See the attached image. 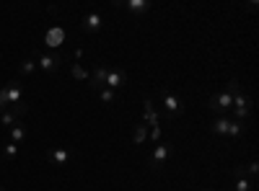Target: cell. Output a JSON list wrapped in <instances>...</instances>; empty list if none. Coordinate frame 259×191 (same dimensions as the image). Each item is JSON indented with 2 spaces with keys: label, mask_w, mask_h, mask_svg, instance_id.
I'll return each mask as SVG.
<instances>
[{
  "label": "cell",
  "mask_w": 259,
  "mask_h": 191,
  "mask_svg": "<svg viewBox=\"0 0 259 191\" xmlns=\"http://www.w3.org/2000/svg\"><path fill=\"white\" fill-rule=\"evenodd\" d=\"M0 98L6 101V106H13V103H21L24 101V86L18 80H11V83H3L0 86Z\"/></svg>",
  "instance_id": "cell-1"
},
{
  "label": "cell",
  "mask_w": 259,
  "mask_h": 191,
  "mask_svg": "<svg viewBox=\"0 0 259 191\" xmlns=\"http://www.w3.org/2000/svg\"><path fill=\"white\" fill-rule=\"evenodd\" d=\"M161 103H163V109H166V119H179L182 114H184V103H182V98H177L174 93H161Z\"/></svg>",
  "instance_id": "cell-2"
},
{
  "label": "cell",
  "mask_w": 259,
  "mask_h": 191,
  "mask_svg": "<svg viewBox=\"0 0 259 191\" xmlns=\"http://www.w3.org/2000/svg\"><path fill=\"white\" fill-rule=\"evenodd\" d=\"M233 106V93L226 88L223 93H218V96H212L210 101H207V109L210 111H215V114H221V116H226V111Z\"/></svg>",
  "instance_id": "cell-3"
},
{
  "label": "cell",
  "mask_w": 259,
  "mask_h": 191,
  "mask_svg": "<svg viewBox=\"0 0 259 191\" xmlns=\"http://www.w3.org/2000/svg\"><path fill=\"white\" fill-rule=\"evenodd\" d=\"M36 65L45 70L47 75H55V73L60 70V65H62V57H60L57 52H41V54L36 57Z\"/></svg>",
  "instance_id": "cell-4"
},
{
  "label": "cell",
  "mask_w": 259,
  "mask_h": 191,
  "mask_svg": "<svg viewBox=\"0 0 259 191\" xmlns=\"http://www.w3.org/2000/svg\"><path fill=\"white\" fill-rule=\"evenodd\" d=\"M168 155H171V145L168 142H161L158 147H156V153L150 155V171H161V168L166 165V160H168Z\"/></svg>",
  "instance_id": "cell-5"
},
{
  "label": "cell",
  "mask_w": 259,
  "mask_h": 191,
  "mask_svg": "<svg viewBox=\"0 0 259 191\" xmlns=\"http://www.w3.org/2000/svg\"><path fill=\"white\" fill-rule=\"evenodd\" d=\"M73 158H75V153L73 150H65V147H50V150H47V160L52 165H68Z\"/></svg>",
  "instance_id": "cell-6"
},
{
  "label": "cell",
  "mask_w": 259,
  "mask_h": 191,
  "mask_svg": "<svg viewBox=\"0 0 259 191\" xmlns=\"http://www.w3.org/2000/svg\"><path fill=\"white\" fill-rule=\"evenodd\" d=\"M106 73H109V68H106V65H96L91 73H89V88L91 91H101L104 88V83H106Z\"/></svg>",
  "instance_id": "cell-7"
},
{
  "label": "cell",
  "mask_w": 259,
  "mask_h": 191,
  "mask_svg": "<svg viewBox=\"0 0 259 191\" xmlns=\"http://www.w3.org/2000/svg\"><path fill=\"white\" fill-rule=\"evenodd\" d=\"M127 83V73L124 70H112L109 68V73H106V83H104V88H109V91H117V88H122Z\"/></svg>",
  "instance_id": "cell-8"
},
{
  "label": "cell",
  "mask_w": 259,
  "mask_h": 191,
  "mask_svg": "<svg viewBox=\"0 0 259 191\" xmlns=\"http://www.w3.org/2000/svg\"><path fill=\"white\" fill-rule=\"evenodd\" d=\"M80 29H83L85 34L99 31V29H101V16H99V13H85L83 21H80Z\"/></svg>",
  "instance_id": "cell-9"
},
{
  "label": "cell",
  "mask_w": 259,
  "mask_h": 191,
  "mask_svg": "<svg viewBox=\"0 0 259 191\" xmlns=\"http://www.w3.org/2000/svg\"><path fill=\"white\" fill-rule=\"evenodd\" d=\"M140 121H143L145 126H148V124H150V126H158V124H161L158 114L153 111V101H150V98H145V116H143Z\"/></svg>",
  "instance_id": "cell-10"
},
{
  "label": "cell",
  "mask_w": 259,
  "mask_h": 191,
  "mask_svg": "<svg viewBox=\"0 0 259 191\" xmlns=\"http://www.w3.org/2000/svg\"><path fill=\"white\" fill-rule=\"evenodd\" d=\"M62 39H65V31H62V29H50V31H47V36H45L47 47H52V49L62 44Z\"/></svg>",
  "instance_id": "cell-11"
},
{
  "label": "cell",
  "mask_w": 259,
  "mask_h": 191,
  "mask_svg": "<svg viewBox=\"0 0 259 191\" xmlns=\"http://www.w3.org/2000/svg\"><path fill=\"white\" fill-rule=\"evenodd\" d=\"M8 135H11V142H13V145H21V142L26 140V126L18 121L16 126H11V130H8Z\"/></svg>",
  "instance_id": "cell-12"
},
{
  "label": "cell",
  "mask_w": 259,
  "mask_h": 191,
  "mask_svg": "<svg viewBox=\"0 0 259 191\" xmlns=\"http://www.w3.org/2000/svg\"><path fill=\"white\" fill-rule=\"evenodd\" d=\"M228 126H231V119H226V116H218L212 124H210V130L215 132V135H228Z\"/></svg>",
  "instance_id": "cell-13"
},
{
  "label": "cell",
  "mask_w": 259,
  "mask_h": 191,
  "mask_svg": "<svg viewBox=\"0 0 259 191\" xmlns=\"http://www.w3.org/2000/svg\"><path fill=\"white\" fill-rule=\"evenodd\" d=\"M18 124V116L11 111V109H6L3 114H0V126H6V130H11V126H16Z\"/></svg>",
  "instance_id": "cell-14"
},
{
  "label": "cell",
  "mask_w": 259,
  "mask_h": 191,
  "mask_svg": "<svg viewBox=\"0 0 259 191\" xmlns=\"http://www.w3.org/2000/svg\"><path fill=\"white\" fill-rule=\"evenodd\" d=\"M145 137H148V126L140 121V124H135V132H133V142L135 145H143L145 142Z\"/></svg>",
  "instance_id": "cell-15"
},
{
  "label": "cell",
  "mask_w": 259,
  "mask_h": 191,
  "mask_svg": "<svg viewBox=\"0 0 259 191\" xmlns=\"http://www.w3.org/2000/svg\"><path fill=\"white\" fill-rule=\"evenodd\" d=\"M127 8L133 13H145V11H150V3H148V0H130Z\"/></svg>",
  "instance_id": "cell-16"
},
{
  "label": "cell",
  "mask_w": 259,
  "mask_h": 191,
  "mask_svg": "<svg viewBox=\"0 0 259 191\" xmlns=\"http://www.w3.org/2000/svg\"><path fill=\"white\" fill-rule=\"evenodd\" d=\"M34 68H36V62H34V59H24V62L18 65V73H21V75H31Z\"/></svg>",
  "instance_id": "cell-17"
},
{
  "label": "cell",
  "mask_w": 259,
  "mask_h": 191,
  "mask_svg": "<svg viewBox=\"0 0 259 191\" xmlns=\"http://www.w3.org/2000/svg\"><path fill=\"white\" fill-rule=\"evenodd\" d=\"M16 155H18V145L8 142V145L3 147V158H6V160H16Z\"/></svg>",
  "instance_id": "cell-18"
},
{
  "label": "cell",
  "mask_w": 259,
  "mask_h": 191,
  "mask_svg": "<svg viewBox=\"0 0 259 191\" xmlns=\"http://www.w3.org/2000/svg\"><path fill=\"white\" fill-rule=\"evenodd\" d=\"M70 75L75 78V80H89V73H85L78 62H73V68H70Z\"/></svg>",
  "instance_id": "cell-19"
},
{
  "label": "cell",
  "mask_w": 259,
  "mask_h": 191,
  "mask_svg": "<svg viewBox=\"0 0 259 191\" xmlns=\"http://www.w3.org/2000/svg\"><path fill=\"white\" fill-rule=\"evenodd\" d=\"M8 109H11V111H13V114H16L18 119H21V116H26V114H29V106H26L24 101H21V103H13V106H8Z\"/></svg>",
  "instance_id": "cell-20"
},
{
  "label": "cell",
  "mask_w": 259,
  "mask_h": 191,
  "mask_svg": "<svg viewBox=\"0 0 259 191\" xmlns=\"http://www.w3.org/2000/svg\"><path fill=\"white\" fill-rule=\"evenodd\" d=\"M99 98H101L104 103H114L117 93H114V91H109V88H101V91H99Z\"/></svg>",
  "instance_id": "cell-21"
},
{
  "label": "cell",
  "mask_w": 259,
  "mask_h": 191,
  "mask_svg": "<svg viewBox=\"0 0 259 191\" xmlns=\"http://www.w3.org/2000/svg\"><path fill=\"white\" fill-rule=\"evenodd\" d=\"M236 191H254V183L249 178H236Z\"/></svg>",
  "instance_id": "cell-22"
},
{
  "label": "cell",
  "mask_w": 259,
  "mask_h": 191,
  "mask_svg": "<svg viewBox=\"0 0 259 191\" xmlns=\"http://www.w3.org/2000/svg\"><path fill=\"white\" fill-rule=\"evenodd\" d=\"M241 130H244V124H241V121H231V126H228V137H239Z\"/></svg>",
  "instance_id": "cell-23"
},
{
  "label": "cell",
  "mask_w": 259,
  "mask_h": 191,
  "mask_svg": "<svg viewBox=\"0 0 259 191\" xmlns=\"http://www.w3.org/2000/svg\"><path fill=\"white\" fill-rule=\"evenodd\" d=\"M256 173H259V163H256V160H251V163L246 165V176H251V183H254Z\"/></svg>",
  "instance_id": "cell-24"
},
{
  "label": "cell",
  "mask_w": 259,
  "mask_h": 191,
  "mask_svg": "<svg viewBox=\"0 0 259 191\" xmlns=\"http://www.w3.org/2000/svg\"><path fill=\"white\" fill-rule=\"evenodd\" d=\"M233 176L236 178H246V165H236L233 168Z\"/></svg>",
  "instance_id": "cell-25"
},
{
  "label": "cell",
  "mask_w": 259,
  "mask_h": 191,
  "mask_svg": "<svg viewBox=\"0 0 259 191\" xmlns=\"http://www.w3.org/2000/svg\"><path fill=\"white\" fill-rule=\"evenodd\" d=\"M150 140H161V130H158V126H153V132H150Z\"/></svg>",
  "instance_id": "cell-26"
},
{
  "label": "cell",
  "mask_w": 259,
  "mask_h": 191,
  "mask_svg": "<svg viewBox=\"0 0 259 191\" xmlns=\"http://www.w3.org/2000/svg\"><path fill=\"white\" fill-rule=\"evenodd\" d=\"M3 111H6V101H3V98H0V114H3Z\"/></svg>",
  "instance_id": "cell-27"
},
{
  "label": "cell",
  "mask_w": 259,
  "mask_h": 191,
  "mask_svg": "<svg viewBox=\"0 0 259 191\" xmlns=\"http://www.w3.org/2000/svg\"><path fill=\"white\" fill-rule=\"evenodd\" d=\"M0 191H6V188H3V186H0Z\"/></svg>",
  "instance_id": "cell-28"
},
{
  "label": "cell",
  "mask_w": 259,
  "mask_h": 191,
  "mask_svg": "<svg viewBox=\"0 0 259 191\" xmlns=\"http://www.w3.org/2000/svg\"><path fill=\"white\" fill-rule=\"evenodd\" d=\"M0 86H3V80H0Z\"/></svg>",
  "instance_id": "cell-29"
}]
</instances>
